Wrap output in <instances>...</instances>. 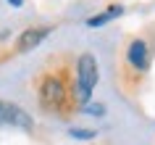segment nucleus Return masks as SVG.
<instances>
[{
  "instance_id": "20e7f679",
  "label": "nucleus",
  "mask_w": 155,
  "mask_h": 145,
  "mask_svg": "<svg viewBox=\"0 0 155 145\" xmlns=\"http://www.w3.org/2000/svg\"><path fill=\"white\" fill-rule=\"evenodd\" d=\"M126 58H129V64L134 66V69H139V71H145L147 69V45L142 40H131L129 42V50H126Z\"/></svg>"
},
{
  "instance_id": "39448f33",
  "label": "nucleus",
  "mask_w": 155,
  "mask_h": 145,
  "mask_svg": "<svg viewBox=\"0 0 155 145\" xmlns=\"http://www.w3.org/2000/svg\"><path fill=\"white\" fill-rule=\"evenodd\" d=\"M121 13H124V8H121V5H110V8L105 11V13H100V16H92L90 21H87V24H90V26H100V24H108L110 19L121 16Z\"/></svg>"
},
{
  "instance_id": "f03ea898",
  "label": "nucleus",
  "mask_w": 155,
  "mask_h": 145,
  "mask_svg": "<svg viewBox=\"0 0 155 145\" xmlns=\"http://www.w3.org/2000/svg\"><path fill=\"white\" fill-rule=\"evenodd\" d=\"M48 34H50L48 26H34V29H26V32L16 40V50H18V53H26V50L37 48V45H40Z\"/></svg>"
},
{
  "instance_id": "7ed1b4c3",
  "label": "nucleus",
  "mask_w": 155,
  "mask_h": 145,
  "mask_svg": "<svg viewBox=\"0 0 155 145\" xmlns=\"http://www.w3.org/2000/svg\"><path fill=\"white\" fill-rule=\"evenodd\" d=\"M63 85L58 79H53V77H48V79L42 82V103L45 105H61L63 103Z\"/></svg>"
},
{
  "instance_id": "f257e3e1",
  "label": "nucleus",
  "mask_w": 155,
  "mask_h": 145,
  "mask_svg": "<svg viewBox=\"0 0 155 145\" xmlns=\"http://www.w3.org/2000/svg\"><path fill=\"white\" fill-rule=\"evenodd\" d=\"M76 71H79V85H76L79 100H90L92 90H95V85H97V77H100V74H97V61H95V56L84 53V56L79 58Z\"/></svg>"
},
{
  "instance_id": "6e6552de",
  "label": "nucleus",
  "mask_w": 155,
  "mask_h": 145,
  "mask_svg": "<svg viewBox=\"0 0 155 145\" xmlns=\"http://www.w3.org/2000/svg\"><path fill=\"white\" fill-rule=\"evenodd\" d=\"M11 5H21V3H24V0H8Z\"/></svg>"
},
{
  "instance_id": "423d86ee",
  "label": "nucleus",
  "mask_w": 155,
  "mask_h": 145,
  "mask_svg": "<svg viewBox=\"0 0 155 145\" xmlns=\"http://www.w3.org/2000/svg\"><path fill=\"white\" fill-rule=\"evenodd\" d=\"M74 137H79V140H90V137H95V132H90V129H71Z\"/></svg>"
},
{
  "instance_id": "0eeeda50",
  "label": "nucleus",
  "mask_w": 155,
  "mask_h": 145,
  "mask_svg": "<svg viewBox=\"0 0 155 145\" xmlns=\"http://www.w3.org/2000/svg\"><path fill=\"white\" fill-rule=\"evenodd\" d=\"M90 113H95V116H100V113H103V105H92V108H90Z\"/></svg>"
}]
</instances>
